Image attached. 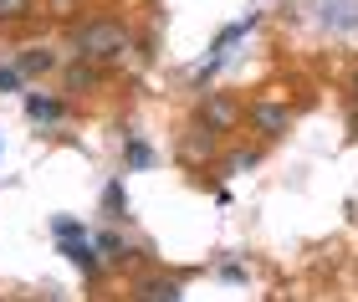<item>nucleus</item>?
Segmentation results:
<instances>
[{
  "label": "nucleus",
  "instance_id": "8",
  "mask_svg": "<svg viewBox=\"0 0 358 302\" xmlns=\"http://www.w3.org/2000/svg\"><path fill=\"white\" fill-rule=\"evenodd\" d=\"M123 159H128L134 169H149V164H154V149L143 144V138H128V144H123Z\"/></svg>",
  "mask_w": 358,
  "mask_h": 302
},
{
  "label": "nucleus",
  "instance_id": "6",
  "mask_svg": "<svg viewBox=\"0 0 358 302\" xmlns=\"http://www.w3.org/2000/svg\"><path fill=\"white\" fill-rule=\"evenodd\" d=\"M134 297H138V302H179V287H174V282H164V277H149V282H138Z\"/></svg>",
  "mask_w": 358,
  "mask_h": 302
},
{
  "label": "nucleus",
  "instance_id": "12",
  "mask_svg": "<svg viewBox=\"0 0 358 302\" xmlns=\"http://www.w3.org/2000/svg\"><path fill=\"white\" fill-rule=\"evenodd\" d=\"M97 251H108V257H123V241H118V236H97Z\"/></svg>",
  "mask_w": 358,
  "mask_h": 302
},
{
  "label": "nucleus",
  "instance_id": "10",
  "mask_svg": "<svg viewBox=\"0 0 358 302\" xmlns=\"http://www.w3.org/2000/svg\"><path fill=\"white\" fill-rule=\"evenodd\" d=\"M31 15V0H0V21H26Z\"/></svg>",
  "mask_w": 358,
  "mask_h": 302
},
{
  "label": "nucleus",
  "instance_id": "11",
  "mask_svg": "<svg viewBox=\"0 0 358 302\" xmlns=\"http://www.w3.org/2000/svg\"><path fill=\"white\" fill-rule=\"evenodd\" d=\"M21 82H26V72H21V67H0V92H15Z\"/></svg>",
  "mask_w": 358,
  "mask_h": 302
},
{
  "label": "nucleus",
  "instance_id": "1",
  "mask_svg": "<svg viewBox=\"0 0 358 302\" xmlns=\"http://www.w3.org/2000/svg\"><path fill=\"white\" fill-rule=\"evenodd\" d=\"M128 31L118 26V21H87L83 31H77V57L83 62H118V57H128Z\"/></svg>",
  "mask_w": 358,
  "mask_h": 302
},
{
  "label": "nucleus",
  "instance_id": "4",
  "mask_svg": "<svg viewBox=\"0 0 358 302\" xmlns=\"http://www.w3.org/2000/svg\"><path fill=\"white\" fill-rule=\"evenodd\" d=\"M62 257H67L72 266H83V272H97V246H92V241H77V236H67V241H62Z\"/></svg>",
  "mask_w": 358,
  "mask_h": 302
},
{
  "label": "nucleus",
  "instance_id": "7",
  "mask_svg": "<svg viewBox=\"0 0 358 302\" xmlns=\"http://www.w3.org/2000/svg\"><path fill=\"white\" fill-rule=\"evenodd\" d=\"M15 67H21L26 77H41V72H52V67H57V57L46 52V46H31V52H26L21 62H15Z\"/></svg>",
  "mask_w": 358,
  "mask_h": 302
},
{
  "label": "nucleus",
  "instance_id": "3",
  "mask_svg": "<svg viewBox=\"0 0 358 302\" xmlns=\"http://www.w3.org/2000/svg\"><path fill=\"white\" fill-rule=\"evenodd\" d=\"M26 113H31V123H62V118H67V103H62V98H41V92H31V98H26Z\"/></svg>",
  "mask_w": 358,
  "mask_h": 302
},
{
  "label": "nucleus",
  "instance_id": "9",
  "mask_svg": "<svg viewBox=\"0 0 358 302\" xmlns=\"http://www.w3.org/2000/svg\"><path fill=\"white\" fill-rule=\"evenodd\" d=\"M103 210H108V220H123V185L118 180L103 189Z\"/></svg>",
  "mask_w": 358,
  "mask_h": 302
},
{
  "label": "nucleus",
  "instance_id": "13",
  "mask_svg": "<svg viewBox=\"0 0 358 302\" xmlns=\"http://www.w3.org/2000/svg\"><path fill=\"white\" fill-rule=\"evenodd\" d=\"M353 87H358V77H353Z\"/></svg>",
  "mask_w": 358,
  "mask_h": 302
},
{
  "label": "nucleus",
  "instance_id": "2",
  "mask_svg": "<svg viewBox=\"0 0 358 302\" xmlns=\"http://www.w3.org/2000/svg\"><path fill=\"white\" fill-rule=\"evenodd\" d=\"M246 118H251L266 138H276V134H287V129H292V108H282V103H251V113H246Z\"/></svg>",
  "mask_w": 358,
  "mask_h": 302
},
{
  "label": "nucleus",
  "instance_id": "5",
  "mask_svg": "<svg viewBox=\"0 0 358 302\" xmlns=\"http://www.w3.org/2000/svg\"><path fill=\"white\" fill-rule=\"evenodd\" d=\"M236 118H241V113H236V103H231V98H220V92L205 103V123H210V129H231Z\"/></svg>",
  "mask_w": 358,
  "mask_h": 302
}]
</instances>
